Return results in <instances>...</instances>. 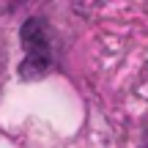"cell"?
<instances>
[{
  "mask_svg": "<svg viewBox=\"0 0 148 148\" xmlns=\"http://www.w3.org/2000/svg\"><path fill=\"white\" fill-rule=\"evenodd\" d=\"M22 44H25V60H22V77L38 79L52 66V33L41 19H27L22 27Z\"/></svg>",
  "mask_w": 148,
  "mask_h": 148,
  "instance_id": "obj_1",
  "label": "cell"
}]
</instances>
